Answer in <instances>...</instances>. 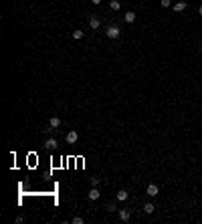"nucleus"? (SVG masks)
I'll list each match as a JSON object with an SVG mask.
<instances>
[{
	"instance_id": "nucleus-13",
	"label": "nucleus",
	"mask_w": 202,
	"mask_h": 224,
	"mask_svg": "<svg viewBox=\"0 0 202 224\" xmlns=\"http://www.w3.org/2000/svg\"><path fill=\"white\" fill-rule=\"evenodd\" d=\"M49 125H51L53 129H57V127H61V119L59 117H51L49 119Z\"/></svg>"
},
{
	"instance_id": "nucleus-19",
	"label": "nucleus",
	"mask_w": 202,
	"mask_h": 224,
	"mask_svg": "<svg viewBox=\"0 0 202 224\" xmlns=\"http://www.w3.org/2000/svg\"><path fill=\"white\" fill-rule=\"evenodd\" d=\"M24 222V216H16V224H22Z\"/></svg>"
},
{
	"instance_id": "nucleus-20",
	"label": "nucleus",
	"mask_w": 202,
	"mask_h": 224,
	"mask_svg": "<svg viewBox=\"0 0 202 224\" xmlns=\"http://www.w3.org/2000/svg\"><path fill=\"white\" fill-rule=\"evenodd\" d=\"M91 2H93V4H101V0H91Z\"/></svg>"
},
{
	"instance_id": "nucleus-12",
	"label": "nucleus",
	"mask_w": 202,
	"mask_h": 224,
	"mask_svg": "<svg viewBox=\"0 0 202 224\" xmlns=\"http://www.w3.org/2000/svg\"><path fill=\"white\" fill-rule=\"evenodd\" d=\"M109 8H111L113 12H117V10L121 8V2L119 0H109Z\"/></svg>"
},
{
	"instance_id": "nucleus-18",
	"label": "nucleus",
	"mask_w": 202,
	"mask_h": 224,
	"mask_svg": "<svg viewBox=\"0 0 202 224\" xmlns=\"http://www.w3.org/2000/svg\"><path fill=\"white\" fill-rule=\"evenodd\" d=\"M83 222H85V220H83L81 216H75V218H73V224H83Z\"/></svg>"
},
{
	"instance_id": "nucleus-9",
	"label": "nucleus",
	"mask_w": 202,
	"mask_h": 224,
	"mask_svg": "<svg viewBox=\"0 0 202 224\" xmlns=\"http://www.w3.org/2000/svg\"><path fill=\"white\" fill-rule=\"evenodd\" d=\"M144 212H146V214H154L156 212V206H154V202H146L144 204V208H142Z\"/></svg>"
},
{
	"instance_id": "nucleus-11",
	"label": "nucleus",
	"mask_w": 202,
	"mask_h": 224,
	"mask_svg": "<svg viewBox=\"0 0 202 224\" xmlns=\"http://www.w3.org/2000/svg\"><path fill=\"white\" fill-rule=\"evenodd\" d=\"M186 2L184 0H180V2H176V4H174V12H182V10H186Z\"/></svg>"
},
{
	"instance_id": "nucleus-15",
	"label": "nucleus",
	"mask_w": 202,
	"mask_h": 224,
	"mask_svg": "<svg viewBox=\"0 0 202 224\" xmlns=\"http://www.w3.org/2000/svg\"><path fill=\"white\" fill-rule=\"evenodd\" d=\"M107 210H109V212H117V204H115V202H109V204H107Z\"/></svg>"
},
{
	"instance_id": "nucleus-6",
	"label": "nucleus",
	"mask_w": 202,
	"mask_h": 224,
	"mask_svg": "<svg viewBox=\"0 0 202 224\" xmlns=\"http://www.w3.org/2000/svg\"><path fill=\"white\" fill-rule=\"evenodd\" d=\"M65 140H67V144H75V141L79 140V133L73 129V131H69V133H67V137H65Z\"/></svg>"
},
{
	"instance_id": "nucleus-8",
	"label": "nucleus",
	"mask_w": 202,
	"mask_h": 224,
	"mask_svg": "<svg viewBox=\"0 0 202 224\" xmlns=\"http://www.w3.org/2000/svg\"><path fill=\"white\" fill-rule=\"evenodd\" d=\"M127 198H129L127 190H119V192H117V194H115V200H117V202H125V200H127Z\"/></svg>"
},
{
	"instance_id": "nucleus-7",
	"label": "nucleus",
	"mask_w": 202,
	"mask_h": 224,
	"mask_svg": "<svg viewBox=\"0 0 202 224\" xmlns=\"http://www.w3.org/2000/svg\"><path fill=\"white\" fill-rule=\"evenodd\" d=\"M89 26H91L93 30H97L99 26H101V20H99V16H95V14H93V16L89 18Z\"/></svg>"
},
{
	"instance_id": "nucleus-17",
	"label": "nucleus",
	"mask_w": 202,
	"mask_h": 224,
	"mask_svg": "<svg viewBox=\"0 0 202 224\" xmlns=\"http://www.w3.org/2000/svg\"><path fill=\"white\" fill-rule=\"evenodd\" d=\"M160 4H162L164 8H168V6H172V0H162V2H160Z\"/></svg>"
},
{
	"instance_id": "nucleus-10",
	"label": "nucleus",
	"mask_w": 202,
	"mask_h": 224,
	"mask_svg": "<svg viewBox=\"0 0 202 224\" xmlns=\"http://www.w3.org/2000/svg\"><path fill=\"white\" fill-rule=\"evenodd\" d=\"M123 18H125V22H129V24H131V22H135V18H138V16H135V12H133V10H127Z\"/></svg>"
},
{
	"instance_id": "nucleus-16",
	"label": "nucleus",
	"mask_w": 202,
	"mask_h": 224,
	"mask_svg": "<svg viewBox=\"0 0 202 224\" xmlns=\"http://www.w3.org/2000/svg\"><path fill=\"white\" fill-rule=\"evenodd\" d=\"M89 182H91V188H97V186H99V182H101V180H99V178H91Z\"/></svg>"
},
{
	"instance_id": "nucleus-14",
	"label": "nucleus",
	"mask_w": 202,
	"mask_h": 224,
	"mask_svg": "<svg viewBox=\"0 0 202 224\" xmlns=\"http://www.w3.org/2000/svg\"><path fill=\"white\" fill-rule=\"evenodd\" d=\"M83 34H85V32H83L81 28H77V30H73V32H71V37H73L75 41H81V38H83Z\"/></svg>"
},
{
	"instance_id": "nucleus-4",
	"label": "nucleus",
	"mask_w": 202,
	"mask_h": 224,
	"mask_svg": "<svg viewBox=\"0 0 202 224\" xmlns=\"http://www.w3.org/2000/svg\"><path fill=\"white\" fill-rule=\"evenodd\" d=\"M57 145H59V141H57L55 137H49V140L45 141V148H47V149H51V152H53V149H57Z\"/></svg>"
},
{
	"instance_id": "nucleus-2",
	"label": "nucleus",
	"mask_w": 202,
	"mask_h": 224,
	"mask_svg": "<svg viewBox=\"0 0 202 224\" xmlns=\"http://www.w3.org/2000/svg\"><path fill=\"white\" fill-rule=\"evenodd\" d=\"M146 194L150 196V198H156V196H158V184H148Z\"/></svg>"
},
{
	"instance_id": "nucleus-1",
	"label": "nucleus",
	"mask_w": 202,
	"mask_h": 224,
	"mask_svg": "<svg viewBox=\"0 0 202 224\" xmlns=\"http://www.w3.org/2000/svg\"><path fill=\"white\" fill-rule=\"evenodd\" d=\"M105 34H107V38H111V41H115V38L121 37V28L117 24H109L107 30H105Z\"/></svg>"
},
{
	"instance_id": "nucleus-21",
	"label": "nucleus",
	"mask_w": 202,
	"mask_h": 224,
	"mask_svg": "<svg viewBox=\"0 0 202 224\" xmlns=\"http://www.w3.org/2000/svg\"><path fill=\"white\" fill-rule=\"evenodd\" d=\"M198 14H202V4H200V6H198Z\"/></svg>"
},
{
	"instance_id": "nucleus-5",
	"label": "nucleus",
	"mask_w": 202,
	"mask_h": 224,
	"mask_svg": "<svg viewBox=\"0 0 202 224\" xmlns=\"http://www.w3.org/2000/svg\"><path fill=\"white\" fill-rule=\"evenodd\" d=\"M99 196H101V192H99L97 188H91V190H89V194H87V198H89L91 202H95V200H99Z\"/></svg>"
},
{
	"instance_id": "nucleus-3",
	"label": "nucleus",
	"mask_w": 202,
	"mask_h": 224,
	"mask_svg": "<svg viewBox=\"0 0 202 224\" xmlns=\"http://www.w3.org/2000/svg\"><path fill=\"white\" fill-rule=\"evenodd\" d=\"M117 216H119V220H121V222H127V220L131 218V212L123 208V210H117Z\"/></svg>"
}]
</instances>
